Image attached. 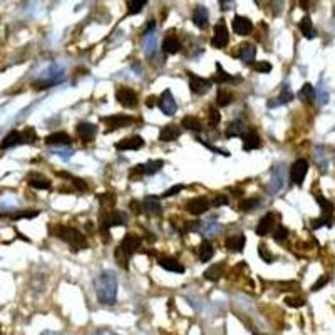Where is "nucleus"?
<instances>
[{
	"instance_id": "20e7f679",
	"label": "nucleus",
	"mask_w": 335,
	"mask_h": 335,
	"mask_svg": "<svg viewBox=\"0 0 335 335\" xmlns=\"http://www.w3.org/2000/svg\"><path fill=\"white\" fill-rule=\"evenodd\" d=\"M116 99L121 106H124L127 109H134L138 106V94L134 92V89L122 86L116 91Z\"/></svg>"
},
{
	"instance_id": "f704fd0d",
	"label": "nucleus",
	"mask_w": 335,
	"mask_h": 335,
	"mask_svg": "<svg viewBox=\"0 0 335 335\" xmlns=\"http://www.w3.org/2000/svg\"><path fill=\"white\" fill-rule=\"evenodd\" d=\"M108 220H109L111 228H113V226H124L126 223H127V215L122 213V211L113 210V211H111V213L108 215Z\"/></svg>"
},
{
	"instance_id": "473e14b6",
	"label": "nucleus",
	"mask_w": 335,
	"mask_h": 335,
	"mask_svg": "<svg viewBox=\"0 0 335 335\" xmlns=\"http://www.w3.org/2000/svg\"><path fill=\"white\" fill-rule=\"evenodd\" d=\"M143 208L144 211H148L149 215H161V205H159V199L156 196H148L144 199Z\"/></svg>"
},
{
	"instance_id": "8fccbe9b",
	"label": "nucleus",
	"mask_w": 335,
	"mask_h": 335,
	"mask_svg": "<svg viewBox=\"0 0 335 335\" xmlns=\"http://www.w3.org/2000/svg\"><path fill=\"white\" fill-rule=\"evenodd\" d=\"M287 237H288V230L282 225L277 226L275 231H273V238H275L277 242H283V240H287Z\"/></svg>"
},
{
	"instance_id": "4be33fe9",
	"label": "nucleus",
	"mask_w": 335,
	"mask_h": 335,
	"mask_svg": "<svg viewBox=\"0 0 335 335\" xmlns=\"http://www.w3.org/2000/svg\"><path fill=\"white\" fill-rule=\"evenodd\" d=\"M255 55H256V47L253 44H242L238 50V57L242 62L245 64H251L255 60Z\"/></svg>"
},
{
	"instance_id": "3c124183",
	"label": "nucleus",
	"mask_w": 335,
	"mask_h": 335,
	"mask_svg": "<svg viewBox=\"0 0 335 335\" xmlns=\"http://www.w3.org/2000/svg\"><path fill=\"white\" fill-rule=\"evenodd\" d=\"M258 255L261 256V260L266 261V263H272V261L275 260V258H273V255L266 250V247H263V245H260V247H258Z\"/></svg>"
},
{
	"instance_id": "4468645a",
	"label": "nucleus",
	"mask_w": 335,
	"mask_h": 335,
	"mask_svg": "<svg viewBox=\"0 0 335 335\" xmlns=\"http://www.w3.org/2000/svg\"><path fill=\"white\" fill-rule=\"evenodd\" d=\"M44 143H46L47 146H71L72 138L64 131H57V132L49 134V136L44 139Z\"/></svg>"
},
{
	"instance_id": "09e8293b",
	"label": "nucleus",
	"mask_w": 335,
	"mask_h": 335,
	"mask_svg": "<svg viewBox=\"0 0 335 335\" xmlns=\"http://www.w3.org/2000/svg\"><path fill=\"white\" fill-rule=\"evenodd\" d=\"M99 201H100V205H103V208H109V206H114L116 198L113 193H106V194H100Z\"/></svg>"
},
{
	"instance_id": "4c0bfd02",
	"label": "nucleus",
	"mask_w": 335,
	"mask_h": 335,
	"mask_svg": "<svg viewBox=\"0 0 335 335\" xmlns=\"http://www.w3.org/2000/svg\"><path fill=\"white\" fill-rule=\"evenodd\" d=\"M29 184L36 189H49L50 188V181L47 178H44L41 175H30L29 176Z\"/></svg>"
},
{
	"instance_id": "69168bd1",
	"label": "nucleus",
	"mask_w": 335,
	"mask_h": 335,
	"mask_svg": "<svg viewBox=\"0 0 335 335\" xmlns=\"http://www.w3.org/2000/svg\"><path fill=\"white\" fill-rule=\"evenodd\" d=\"M146 106H148V108H154V106H156V99L153 96H149L146 99Z\"/></svg>"
},
{
	"instance_id": "6e6552de",
	"label": "nucleus",
	"mask_w": 335,
	"mask_h": 335,
	"mask_svg": "<svg viewBox=\"0 0 335 335\" xmlns=\"http://www.w3.org/2000/svg\"><path fill=\"white\" fill-rule=\"evenodd\" d=\"M62 81H64L62 67L52 65V67H50V71H49V76L46 77V79L39 81L37 84H34V86H36V89H47V87L55 86V84H59V82H62Z\"/></svg>"
},
{
	"instance_id": "6e6d98bb",
	"label": "nucleus",
	"mask_w": 335,
	"mask_h": 335,
	"mask_svg": "<svg viewBox=\"0 0 335 335\" xmlns=\"http://www.w3.org/2000/svg\"><path fill=\"white\" fill-rule=\"evenodd\" d=\"M199 143L203 144L205 148H208L210 151H213V153H218V154H221V156H230V153L228 151H225V149H220V148H215V146H211V144H208V143H205V141H201L199 139Z\"/></svg>"
},
{
	"instance_id": "680f3d73",
	"label": "nucleus",
	"mask_w": 335,
	"mask_h": 335,
	"mask_svg": "<svg viewBox=\"0 0 335 335\" xmlns=\"http://www.w3.org/2000/svg\"><path fill=\"white\" fill-rule=\"evenodd\" d=\"M92 335H119V333L113 332L111 328H97V330L92 332Z\"/></svg>"
},
{
	"instance_id": "7ed1b4c3",
	"label": "nucleus",
	"mask_w": 335,
	"mask_h": 335,
	"mask_svg": "<svg viewBox=\"0 0 335 335\" xmlns=\"http://www.w3.org/2000/svg\"><path fill=\"white\" fill-rule=\"evenodd\" d=\"M139 245H141V238H139L136 233H127L126 237L122 238L121 245L116 248V260H117V263H119V266L127 268V261H129V258L134 255V251L139 248Z\"/></svg>"
},
{
	"instance_id": "f03ea898",
	"label": "nucleus",
	"mask_w": 335,
	"mask_h": 335,
	"mask_svg": "<svg viewBox=\"0 0 335 335\" xmlns=\"http://www.w3.org/2000/svg\"><path fill=\"white\" fill-rule=\"evenodd\" d=\"M54 237H57L60 240L69 245L72 250L79 251V250H86L87 248V240L86 237L79 231L76 230L74 226H64V225H57L54 228Z\"/></svg>"
},
{
	"instance_id": "ddd939ff",
	"label": "nucleus",
	"mask_w": 335,
	"mask_h": 335,
	"mask_svg": "<svg viewBox=\"0 0 335 335\" xmlns=\"http://www.w3.org/2000/svg\"><path fill=\"white\" fill-rule=\"evenodd\" d=\"M283 184H285V170L282 166L272 168V171H270V191L278 193L283 188Z\"/></svg>"
},
{
	"instance_id": "0eeeda50",
	"label": "nucleus",
	"mask_w": 335,
	"mask_h": 335,
	"mask_svg": "<svg viewBox=\"0 0 335 335\" xmlns=\"http://www.w3.org/2000/svg\"><path fill=\"white\" fill-rule=\"evenodd\" d=\"M230 42V34H228V29L225 25V22H218L213 29V39H211V46L215 49H223L228 46Z\"/></svg>"
},
{
	"instance_id": "4d7b16f0",
	"label": "nucleus",
	"mask_w": 335,
	"mask_h": 335,
	"mask_svg": "<svg viewBox=\"0 0 335 335\" xmlns=\"http://www.w3.org/2000/svg\"><path fill=\"white\" fill-rule=\"evenodd\" d=\"M213 205H215V208L225 206V205H228V198L225 196V194H218V196L215 198V201H213Z\"/></svg>"
},
{
	"instance_id": "f8f14e48",
	"label": "nucleus",
	"mask_w": 335,
	"mask_h": 335,
	"mask_svg": "<svg viewBox=\"0 0 335 335\" xmlns=\"http://www.w3.org/2000/svg\"><path fill=\"white\" fill-rule=\"evenodd\" d=\"M186 210L191 215L199 216V215H203V213H206V211L210 210V201L206 199L205 196L193 198V199H189L188 203H186Z\"/></svg>"
},
{
	"instance_id": "58836bf2",
	"label": "nucleus",
	"mask_w": 335,
	"mask_h": 335,
	"mask_svg": "<svg viewBox=\"0 0 335 335\" xmlns=\"http://www.w3.org/2000/svg\"><path fill=\"white\" fill-rule=\"evenodd\" d=\"M221 275H223V263L210 266L208 270H206V272L203 273V277L206 278V280H210V282H216V280H220Z\"/></svg>"
},
{
	"instance_id": "393cba45",
	"label": "nucleus",
	"mask_w": 335,
	"mask_h": 335,
	"mask_svg": "<svg viewBox=\"0 0 335 335\" xmlns=\"http://www.w3.org/2000/svg\"><path fill=\"white\" fill-rule=\"evenodd\" d=\"M314 161H315V164L320 168L322 173H327V170H328V156H327L325 148L317 146L314 149Z\"/></svg>"
},
{
	"instance_id": "c03bdc74",
	"label": "nucleus",
	"mask_w": 335,
	"mask_h": 335,
	"mask_svg": "<svg viewBox=\"0 0 335 335\" xmlns=\"http://www.w3.org/2000/svg\"><path fill=\"white\" fill-rule=\"evenodd\" d=\"M260 206V199L258 198H247L240 203V210L242 211H253L255 208Z\"/></svg>"
},
{
	"instance_id": "412c9836",
	"label": "nucleus",
	"mask_w": 335,
	"mask_h": 335,
	"mask_svg": "<svg viewBox=\"0 0 335 335\" xmlns=\"http://www.w3.org/2000/svg\"><path fill=\"white\" fill-rule=\"evenodd\" d=\"M76 129H77V134H79V138L84 139V141H92L97 134V127L91 124V122H79Z\"/></svg>"
},
{
	"instance_id": "864d4df0",
	"label": "nucleus",
	"mask_w": 335,
	"mask_h": 335,
	"mask_svg": "<svg viewBox=\"0 0 335 335\" xmlns=\"http://www.w3.org/2000/svg\"><path fill=\"white\" fill-rule=\"evenodd\" d=\"M255 71H256V72H261V74H266V72L272 71V64L266 62V60H260V62L255 65Z\"/></svg>"
},
{
	"instance_id": "1a4fd4ad",
	"label": "nucleus",
	"mask_w": 335,
	"mask_h": 335,
	"mask_svg": "<svg viewBox=\"0 0 335 335\" xmlns=\"http://www.w3.org/2000/svg\"><path fill=\"white\" fill-rule=\"evenodd\" d=\"M103 121L109 126V129L106 131V132H111V131L121 129V127H126V126L132 124V122H134V117L127 116V114H113V116L103 117Z\"/></svg>"
},
{
	"instance_id": "f3484780",
	"label": "nucleus",
	"mask_w": 335,
	"mask_h": 335,
	"mask_svg": "<svg viewBox=\"0 0 335 335\" xmlns=\"http://www.w3.org/2000/svg\"><path fill=\"white\" fill-rule=\"evenodd\" d=\"M208 19H210L208 9L203 7V5H196L193 10V24L196 25L198 29H206V27H208Z\"/></svg>"
},
{
	"instance_id": "774afa93",
	"label": "nucleus",
	"mask_w": 335,
	"mask_h": 335,
	"mask_svg": "<svg viewBox=\"0 0 335 335\" xmlns=\"http://www.w3.org/2000/svg\"><path fill=\"white\" fill-rule=\"evenodd\" d=\"M41 335H62V333H59V332H52V330H47V332H44V333H41Z\"/></svg>"
},
{
	"instance_id": "13d9d810",
	"label": "nucleus",
	"mask_w": 335,
	"mask_h": 335,
	"mask_svg": "<svg viewBox=\"0 0 335 335\" xmlns=\"http://www.w3.org/2000/svg\"><path fill=\"white\" fill-rule=\"evenodd\" d=\"M220 2V7H221V10H230V9H233V5H234V0H218Z\"/></svg>"
},
{
	"instance_id": "5fc2aeb1",
	"label": "nucleus",
	"mask_w": 335,
	"mask_h": 335,
	"mask_svg": "<svg viewBox=\"0 0 335 335\" xmlns=\"http://www.w3.org/2000/svg\"><path fill=\"white\" fill-rule=\"evenodd\" d=\"M39 213L37 211H22V213H15V215H2V216H10L14 220H19V218H36Z\"/></svg>"
},
{
	"instance_id": "aec40b11",
	"label": "nucleus",
	"mask_w": 335,
	"mask_h": 335,
	"mask_svg": "<svg viewBox=\"0 0 335 335\" xmlns=\"http://www.w3.org/2000/svg\"><path fill=\"white\" fill-rule=\"evenodd\" d=\"M242 138H243V149L245 151H253V149L261 146V139L258 136V132L253 129H248Z\"/></svg>"
},
{
	"instance_id": "ea45409f",
	"label": "nucleus",
	"mask_w": 335,
	"mask_h": 335,
	"mask_svg": "<svg viewBox=\"0 0 335 335\" xmlns=\"http://www.w3.org/2000/svg\"><path fill=\"white\" fill-rule=\"evenodd\" d=\"M234 81V77L231 74H228V72L223 69L221 64H216V76H215V82L216 84H228Z\"/></svg>"
},
{
	"instance_id": "0e129e2a",
	"label": "nucleus",
	"mask_w": 335,
	"mask_h": 335,
	"mask_svg": "<svg viewBox=\"0 0 335 335\" xmlns=\"http://www.w3.org/2000/svg\"><path fill=\"white\" fill-rule=\"evenodd\" d=\"M154 20H149L148 22V25H146V29L143 30V37H146V36H149V34H153V29H154Z\"/></svg>"
},
{
	"instance_id": "39448f33",
	"label": "nucleus",
	"mask_w": 335,
	"mask_h": 335,
	"mask_svg": "<svg viewBox=\"0 0 335 335\" xmlns=\"http://www.w3.org/2000/svg\"><path fill=\"white\" fill-rule=\"evenodd\" d=\"M307 173H309V161L300 158L292 164V168H290V180H292L293 184H298V186H302V184H304L305 176H307Z\"/></svg>"
},
{
	"instance_id": "bf43d9fd",
	"label": "nucleus",
	"mask_w": 335,
	"mask_h": 335,
	"mask_svg": "<svg viewBox=\"0 0 335 335\" xmlns=\"http://www.w3.org/2000/svg\"><path fill=\"white\" fill-rule=\"evenodd\" d=\"M327 282H328V277H325V275L320 277V278H318V282L314 285V287H312V290H314V292H317V290H320V288H322L323 285H325Z\"/></svg>"
},
{
	"instance_id": "e433bc0d",
	"label": "nucleus",
	"mask_w": 335,
	"mask_h": 335,
	"mask_svg": "<svg viewBox=\"0 0 335 335\" xmlns=\"http://www.w3.org/2000/svg\"><path fill=\"white\" fill-rule=\"evenodd\" d=\"M215 255V250H213V245H211L208 240H203V243L199 245V260L201 261H210L213 258Z\"/></svg>"
},
{
	"instance_id": "37998d69",
	"label": "nucleus",
	"mask_w": 335,
	"mask_h": 335,
	"mask_svg": "<svg viewBox=\"0 0 335 335\" xmlns=\"http://www.w3.org/2000/svg\"><path fill=\"white\" fill-rule=\"evenodd\" d=\"M144 50H146L148 57H153L156 52V37L154 34H149V36L144 37Z\"/></svg>"
},
{
	"instance_id": "2f4dec72",
	"label": "nucleus",
	"mask_w": 335,
	"mask_h": 335,
	"mask_svg": "<svg viewBox=\"0 0 335 335\" xmlns=\"http://www.w3.org/2000/svg\"><path fill=\"white\" fill-rule=\"evenodd\" d=\"M298 27H300V32L304 34V37H307V39H314V37L317 36V30H315L314 24H312V19H310V17L305 15L304 19L300 20Z\"/></svg>"
},
{
	"instance_id": "603ef678",
	"label": "nucleus",
	"mask_w": 335,
	"mask_h": 335,
	"mask_svg": "<svg viewBox=\"0 0 335 335\" xmlns=\"http://www.w3.org/2000/svg\"><path fill=\"white\" fill-rule=\"evenodd\" d=\"M183 189V186L181 184H175V186H171L170 189H166V191L161 194V198H171V196H175V194H178Z\"/></svg>"
},
{
	"instance_id": "a18cd8bd",
	"label": "nucleus",
	"mask_w": 335,
	"mask_h": 335,
	"mask_svg": "<svg viewBox=\"0 0 335 335\" xmlns=\"http://www.w3.org/2000/svg\"><path fill=\"white\" fill-rule=\"evenodd\" d=\"M317 201H318V205H320V208H322V211H323V215H327V216H332V213H333V205L330 203L328 199H325L323 196H320V194H317Z\"/></svg>"
},
{
	"instance_id": "a19ab883",
	"label": "nucleus",
	"mask_w": 335,
	"mask_h": 335,
	"mask_svg": "<svg viewBox=\"0 0 335 335\" xmlns=\"http://www.w3.org/2000/svg\"><path fill=\"white\" fill-rule=\"evenodd\" d=\"M163 166H164L163 159H153V161H148L146 164H143V171H144V175H156L158 171H161Z\"/></svg>"
},
{
	"instance_id": "de8ad7c7",
	"label": "nucleus",
	"mask_w": 335,
	"mask_h": 335,
	"mask_svg": "<svg viewBox=\"0 0 335 335\" xmlns=\"http://www.w3.org/2000/svg\"><path fill=\"white\" fill-rule=\"evenodd\" d=\"M310 225H312L314 230H317V228H320V226H330L332 225V218L327 216V215H323L322 218H317V220L312 221Z\"/></svg>"
},
{
	"instance_id": "dca6fc26",
	"label": "nucleus",
	"mask_w": 335,
	"mask_h": 335,
	"mask_svg": "<svg viewBox=\"0 0 335 335\" xmlns=\"http://www.w3.org/2000/svg\"><path fill=\"white\" fill-rule=\"evenodd\" d=\"M19 144H25L24 131H12L2 139V143H0V149H9V148L19 146Z\"/></svg>"
},
{
	"instance_id": "b1692460",
	"label": "nucleus",
	"mask_w": 335,
	"mask_h": 335,
	"mask_svg": "<svg viewBox=\"0 0 335 335\" xmlns=\"http://www.w3.org/2000/svg\"><path fill=\"white\" fill-rule=\"evenodd\" d=\"M245 243H247V238H245L243 233H237L226 240V248L230 251H234V253H240L245 248Z\"/></svg>"
},
{
	"instance_id": "f257e3e1",
	"label": "nucleus",
	"mask_w": 335,
	"mask_h": 335,
	"mask_svg": "<svg viewBox=\"0 0 335 335\" xmlns=\"http://www.w3.org/2000/svg\"><path fill=\"white\" fill-rule=\"evenodd\" d=\"M96 295L99 304L111 307L117 300V278L116 273L111 270H104L96 278Z\"/></svg>"
},
{
	"instance_id": "9b49d317",
	"label": "nucleus",
	"mask_w": 335,
	"mask_h": 335,
	"mask_svg": "<svg viewBox=\"0 0 335 335\" xmlns=\"http://www.w3.org/2000/svg\"><path fill=\"white\" fill-rule=\"evenodd\" d=\"M231 27L237 36H250V34L253 32V24H251V20L245 15H234Z\"/></svg>"
},
{
	"instance_id": "a878e982",
	"label": "nucleus",
	"mask_w": 335,
	"mask_h": 335,
	"mask_svg": "<svg viewBox=\"0 0 335 335\" xmlns=\"http://www.w3.org/2000/svg\"><path fill=\"white\" fill-rule=\"evenodd\" d=\"M159 266L164 268L168 272H173V273H184V266L178 261L176 258H171V256H164V258H159Z\"/></svg>"
},
{
	"instance_id": "9d476101",
	"label": "nucleus",
	"mask_w": 335,
	"mask_h": 335,
	"mask_svg": "<svg viewBox=\"0 0 335 335\" xmlns=\"http://www.w3.org/2000/svg\"><path fill=\"white\" fill-rule=\"evenodd\" d=\"M158 106H159L161 113H163L164 116H173V114H176L178 104H176L175 97H173V94H171L170 89H166V91L159 96Z\"/></svg>"
},
{
	"instance_id": "052dcab7",
	"label": "nucleus",
	"mask_w": 335,
	"mask_h": 335,
	"mask_svg": "<svg viewBox=\"0 0 335 335\" xmlns=\"http://www.w3.org/2000/svg\"><path fill=\"white\" fill-rule=\"evenodd\" d=\"M285 302H287L290 307H304L305 305V300H302V298H287Z\"/></svg>"
},
{
	"instance_id": "423d86ee",
	"label": "nucleus",
	"mask_w": 335,
	"mask_h": 335,
	"mask_svg": "<svg viewBox=\"0 0 335 335\" xmlns=\"http://www.w3.org/2000/svg\"><path fill=\"white\" fill-rule=\"evenodd\" d=\"M188 77H189V91L196 96H203L210 91L211 87V81L210 79H205V77H199L198 74L194 72H188Z\"/></svg>"
},
{
	"instance_id": "c9c22d12",
	"label": "nucleus",
	"mask_w": 335,
	"mask_h": 335,
	"mask_svg": "<svg viewBox=\"0 0 335 335\" xmlns=\"http://www.w3.org/2000/svg\"><path fill=\"white\" fill-rule=\"evenodd\" d=\"M315 94H317V100L320 106H325L328 103V99H330V96H328V89H327V84L323 79H320V82H318V86L315 89Z\"/></svg>"
},
{
	"instance_id": "49530a36",
	"label": "nucleus",
	"mask_w": 335,
	"mask_h": 335,
	"mask_svg": "<svg viewBox=\"0 0 335 335\" xmlns=\"http://www.w3.org/2000/svg\"><path fill=\"white\" fill-rule=\"evenodd\" d=\"M220 121H221V116H220V113H218V109L210 108L208 109V124L211 127H216L218 124H220Z\"/></svg>"
},
{
	"instance_id": "a211bd4d",
	"label": "nucleus",
	"mask_w": 335,
	"mask_h": 335,
	"mask_svg": "<svg viewBox=\"0 0 335 335\" xmlns=\"http://www.w3.org/2000/svg\"><path fill=\"white\" fill-rule=\"evenodd\" d=\"M273 226H275V215H273V213H266L258 221V226L255 228V233L258 234V237H266V234L272 231Z\"/></svg>"
},
{
	"instance_id": "c85d7f7f",
	"label": "nucleus",
	"mask_w": 335,
	"mask_h": 335,
	"mask_svg": "<svg viewBox=\"0 0 335 335\" xmlns=\"http://www.w3.org/2000/svg\"><path fill=\"white\" fill-rule=\"evenodd\" d=\"M198 231H201L205 237H215L221 231V226L218 225L216 221L213 220H208V221H199V226H198Z\"/></svg>"
},
{
	"instance_id": "cd10ccee",
	"label": "nucleus",
	"mask_w": 335,
	"mask_h": 335,
	"mask_svg": "<svg viewBox=\"0 0 335 335\" xmlns=\"http://www.w3.org/2000/svg\"><path fill=\"white\" fill-rule=\"evenodd\" d=\"M298 99L302 100V103H305V104H312L314 100L317 99V94H315V87L312 86V84H304L302 86V89L298 91Z\"/></svg>"
},
{
	"instance_id": "bb28decb",
	"label": "nucleus",
	"mask_w": 335,
	"mask_h": 335,
	"mask_svg": "<svg viewBox=\"0 0 335 335\" xmlns=\"http://www.w3.org/2000/svg\"><path fill=\"white\" fill-rule=\"evenodd\" d=\"M247 131H248V127L245 126L243 121H233L228 124L225 134H226V138H242Z\"/></svg>"
},
{
	"instance_id": "6ab92c4d",
	"label": "nucleus",
	"mask_w": 335,
	"mask_h": 335,
	"mask_svg": "<svg viewBox=\"0 0 335 335\" xmlns=\"http://www.w3.org/2000/svg\"><path fill=\"white\" fill-rule=\"evenodd\" d=\"M180 136H181V129L176 124H168L164 127H161V131H159V141H163V143L176 141Z\"/></svg>"
},
{
	"instance_id": "79ce46f5",
	"label": "nucleus",
	"mask_w": 335,
	"mask_h": 335,
	"mask_svg": "<svg viewBox=\"0 0 335 335\" xmlns=\"http://www.w3.org/2000/svg\"><path fill=\"white\" fill-rule=\"evenodd\" d=\"M148 0H127V15H136L143 10Z\"/></svg>"
},
{
	"instance_id": "e2e57ef3",
	"label": "nucleus",
	"mask_w": 335,
	"mask_h": 335,
	"mask_svg": "<svg viewBox=\"0 0 335 335\" xmlns=\"http://www.w3.org/2000/svg\"><path fill=\"white\" fill-rule=\"evenodd\" d=\"M131 210H132L136 215L143 213V205H141V203H138V201H131Z\"/></svg>"
},
{
	"instance_id": "5701e85b",
	"label": "nucleus",
	"mask_w": 335,
	"mask_h": 335,
	"mask_svg": "<svg viewBox=\"0 0 335 335\" xmlns=\"http://www.w3.org/2000/svg\"><path fill=\"white\" fill-rule=\"evenodd\" d=\"M292 99H293V92H292V89H290L288 86H283L282 92H280V96L275 97V99H270V100H268V108H278V106L288 104Z\"/></svg>"
},
{
	"instance_id": "338daca9",
	"label": "nucleus",
	"mask_w": 335,
	"mask_h": 335,
	"mask_svg": "<svg viewBox=\"0 0 335 335\" xmlns=\"http://www.w3.org/2000/svg\"><path fill=\"white\" fill-rule=\"evenodd\" d=\"M300 5H302V9H310V0H300Z\"/></svg>"
},
{
	"instance_id": "2eb2a0df",
	"label": "nucleus",
	"mask_w": 335,
	"mask_h": 335,
	"mask_svg": "<svg viewBox=\"0 0 335 335\" xmlns=\"http://www.w3.org/2000/svg\"><path fill=\"white\" fill-rule=\"evenodd\" d=\"M144 146V141L141 136H131L126 139H121L119 143H116L117 151H138Z\"/></svg>"
},
{
	"instance_id": "c756f323",
	"label": "nucleus",
	"mask_w": 335,
	"mask_h": 335,
	"mask_svg": "<svg viewBox=\"0 0 335 335\" xmlns=\"http://www.w3.org/2000/svg\"><path fill=\"white\" fill-rule=\"evenodd\" d=\"M181 127L188 131H193V132H199L203 131V124L198 117H193V116H184L181 119Z\"/></svg>"
},
{
	"instance_id": "72a5a7b5",
	"label": "nucleus",
	"mask_w": 335,
	"mask_h": 335,
	"mask_svg": "<svg viewBox=\"0 0 335 335\" xmlns=\"http://www.w3.org/2000/svg\"><path fill=\"white\" fill-rule=\"evenodd\" d=\"M233 100V92L228 91L226 87H218V92H216V104L220 108H226Z\"/></svg>"
},
{
	"instance_id": "7c9ffc66",
	"label": "nucleus",
	"mask_w": 335,
	"mask_h": 335,
	"mask_svg": "<svg viewBox=\"0 0 335 335\" xmlns=\"http://www.w3.org/2000/svg\"><path fill=\"white\" fill-rule=\"evenodd\" d=\"M161 49H163L164 54H178L181 50V44L176 37L170 36L163 41V46H161Z\"/></svg>"
}]
</instances>
